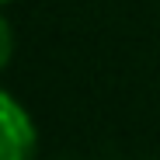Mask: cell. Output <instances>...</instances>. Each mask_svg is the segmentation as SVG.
<instances>
[{
	"label": "cell",
	"instance_id": "cell-2",
	"mask_svg": "<svg viewBox=\"0 0 160 160\" xmlns=\"http://www.w3.org/2000/svg\"><path fill=\"white\" fill-rule=\"evenodd\" d=\"M11 49H14V38H11V24L4 21V14H0V70H4L11 63Z\"/></svg>",
	"mask_w": 160,
	"mask_h": 160
},
{
	"label": "cell",
	"instance_id": "cell-3",
	"mask_svg": "<svg viewBox=\"0 0 160 160\" xmlns=\"http://www.w3.org/2000/svg\"><path fill=\"white\" fill-rule=\"evenodd\" d=\"M0 4H7V0H0Z\"/></svg>",
	"mask_w": 160,
	"mask_h": 160
},
{
	"label": "cell",
	"instance_id": "cell-1",
	"mask_svg": "<svg viewBox=\"0 0 160 160\" xmlns=\"http://www.w3.org/2000/svg\"><path fill=\"white\" fill-rule=\"evenodd\" d=\"M35 122L7 91H0V160H32Z\"/></svg>",
	"mask_w": 160,
	"mask_h": 160
}]
</instances>
